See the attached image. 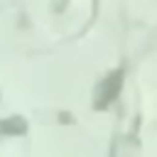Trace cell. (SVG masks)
<instances>
[{
	"instance_id": "2",
	"label": "cell",
	"mask_w": 157,
	"mask_h": 157,
	"mask_svg": "<svg viewBox=\"0 0 157 157\" xmlns=\"http://www.w3.org/2000/svg\"><path fill=\"white\" fill-rule=\"evenodd\" d=\"M25 130H27V123L22 120V118H5L2 123H0V135H7V137H12V135H25Z\"/></svg>"
},
{
	"instance_id": "1",
	"label": "cell",
	"mask_w": 157,
	"mask_h": 157,
	"mask_svg": "<svg viewBox=\"0 0 157 157\" xmlns=\"http://www.w3.org/2000/svg\"><path fill=\"white\" fill-rule=\"evenodd\" d=\"M123 69H115V71H110L101 83H98V88H96V108L98 110H103V108H108L118 96H120V88H123Z\"/></svg>"
}]
</instances>
